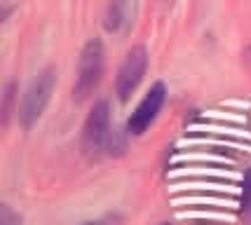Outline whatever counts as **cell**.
Wrapping results in <instances>:
<instances>
[{
	"instance_id": "cell-7",
	"label": "cell",
	"mask_w": 251,
	"mask_h": 225,
	"mask_svg": "<svg viewBox=\"0 0 251 225\" xmlns=\"http://www.w3.org/2000/svg\"><path fill=\"white\" fill-rule=\"evenodd\" d=\"M0 225H22V216L12 211L10 204L0 206Z\"/></svg>"
},
{
	"instance_id": "cell-5",
	"label": "cell",
	"mask_w": 251,
	"mask_h": 225,
	"mask_svg": "<svg viewBox=\"0 0 251 225\" xmlns=\"http://www.w3.org/2000/svg\"><path fill=\"white\" fill-rule=\"evenodd\" d=\"M164 99H167V87H164V82H155V85L148 89V94L141 99V103L134 108V113L129 115V120H127V131L134 134V136H141L143 131L155 122L157 113L162 110Z\"/></svg>"
},
{
	"instance_id": "cell-4",
	"label": "cell",
	"mask_w": 251,
	"mask_h": 225,
	"mask_svg": "<svg viewBox=\"0 0 251 225\" xmlns=\"http://www.w3.org/2000/svg\"><path fill=\"white\" fill-rule=\"evenodd\" d=\"M146 68H148V52L143 45H136L131 47L125 61H122L120 71H118V82H115V94L122 103H127L131 99V94L136 92V87L141 85L143 75H146Z\"/></svg>"
},
{
	"instance_id": "cell-3",
	"label": "cell",
	"mask_w": 251,
	"mask_h": 225,
	"mask_svg": "<svg viewBox=\"0 0 251 225\" xmlns=\"http://www.w3.org/2000/svg\"><path fill=\"white\" fill-rule=\"evenodd\" d=\"M110 106L108 101H99L94 108L89 110L87 120H85V129H82V148L87 155H99L101 150H108L110 141Z\"/></svg>"
},
{
	"instance_id": "cell-2",
	"label": "cell",
	"mask_w": 251,
	"mask_h": 225,
	"mask_svg": "<svg viewBox=\"0 0 251 225\" xmlns=\"http://www.w3.org/2000/svg\"><path fill=\"white\" fill-rule=\"evenodd\" d=\"M56 87V71L54 68H45L43 73H38V77L33 80L26 94L22 99V106H19V120H22L24 129H31L38 120L43 118L45 108L50 103V99L54 94Z\"/></svg>"
},
{
	"instance_id": "cell-1",
	"label": "cell",
	"mask_w": 251,
	"mask_h": 225,
	"mask_svg": "<svg viewBox=\"0 0 251 225\" xmlns=\"http://www.w3.org/2000/svg\"><path fill=\"white\" fill-rule=\"evenodd\" d=\"M103 68H106V47L101 38H92L87 45L82 47L80 59H77V77L73 85V99L75 101H85L94 94L99 87L101 77H103Z\"/></svg>"
},
{
	"instance_id": "cell-8",
	"label": "cell",
	"mask_w": 251,
	"mask_h": 225,
	"mask_svg": "<svg viewBox=\"0 0 251 225\" xmlns=\"http://www.w3.org/2000/svg\"><path fill=\"white\" fill-rule=\"evenodd\" d=\"M80 225H101L99 221H87V223H80Z\"/></svg>"
},
{
	"instance_id": "cell-6",
	"label": "cell",
	"mask_w": 251,
	"mask_h": 225,
	"mask_svg": "<svg viewBox=\"0 0 251 225\" xmlns=\"http://www.w3.org/2000/svg\"><path fill=\"white\" fill-rule=\"evenodd\" d=\"M136 5H139V0H110L108 10H106V19H103L106 31L108 33L125 31V28L134 22Z\"/></svg>"
},
{
	"instance_id": "cell-9",
	"label": "cell",
	"mask_w": 251,
	"mask_h": 225,
	"mask_svg": "<svg viewBox=\"0 0 251 225\" xmlns=\"http://www.w3.org/2000/svg\"><path fill=\"white\" fill-rule=\"evenodd\" d=\"M160 225H169V223H160Z\"/></svg>"
}]
</instances>
